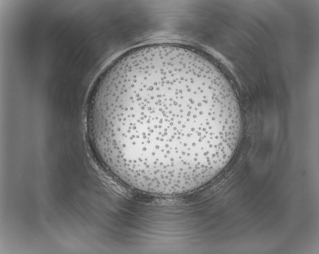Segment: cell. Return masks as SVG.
Returning <instances> with one entry per match:
<instances>
[{
	"mask_svg": "<svg viewBox=\"0 0 319 254\" xmlns=\"http://www.w3.org/2000/svg\"><path fill=\"white\" fill-rule=\"evenodd\" d=\"M88 124L98 158L117 179L170 196L194 191L223 171L242 122L220 71L187 49L156 44L105 68L91 94Z\"/></svg>",
	"mask_w": 319,
	"mask_h": 254,
	"instance_id": "obj_1",
	"label": "cell"
}]
</instances>
